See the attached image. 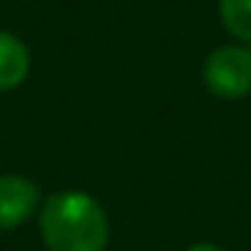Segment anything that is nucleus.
Returning <instances> with one entry per match:
<instances>
[{"instance_id":"1","label":"nucleus","mask_w":251,"mask_h":251,"mask_svg":"<svg viewBox=\"0 0 251 251\" xmlns=\"http://www.w3.org/2000/svg\"><path fill=\"white\" fill-rule=\"evenodd\" d=\"M39 230L48 251H106L109 219L89 192H56L42 204Z\"/></svg>"},{"instance_id":"4","label":"nucleus","mask_w":251,"mask_h":251,"mask_svg":"<svg viewBox=\"0 0 251 251\" xmlns=\"http://www.w3.org/2000/svg\"><path fill=\"white\" fill-rule=\"evenodd\" d=\"M30 74V50L27 45L0 30V92H9V89H18Z\"/></svg>"},{"instance_id":"6","label":"nucleus","mask_w":251,"mask_h":251,"mask_svg":"<svg viewBox=\"0 0 251 251\" xmlns=\"http://www.w3.org/2000/svg\"><path fill=\"white\" fill-rule=\"evenodd\" d=\"M186 251H225L222 245H213V242H195V245H189Z\"/></svg>"},{"instance_id":"5","label":"nucleus","mask_w":251,"mask_h":251,"mask_svg":"<svg viewBox=\"0 0 251 251\" xmlns=\"http://www.w3.org/2000/svg\"><path fill=\"white\" fill-rule=\"evenodd\" d=\"M219 15L230 36L251 45V0H219Z\"/></svg>"},{"instance_id":"3","label":"nucleus","mask_w":251,"mask_h":251,"mask_svg":"<svg viewBox=\"0 0 251 251\" xmlns=\"http://www.w3.org/2000/svg\"><path fill=\"white\" fill-rule=\"evenodd\" d=\"M39 210V186L24 175H0V230L21 227Z\"/></svg>"},{"instance_id":"2","label":"nucleus","mask_w":251,"mask_h":251,"mask_svg":"<svg viewBox=\"0 0 251 251\" xmlns=\"http://www.w3.org/2000/svg\"><path fill=\"white\" fill-rule=\"evenodd\" d=\"M204 86L225 100L251 95V48L222 45L204 62Z\"/></svg>"}]
</instances>
